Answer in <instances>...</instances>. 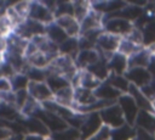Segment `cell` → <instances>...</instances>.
Instances as JSON below:
<instances>
[{
  "instance_id": "obj_1",
  "label": "cell",
  "mask_w": 155,
  "mask_h": 140,
  "mask_svg": "<svg viewBox=\"0 0 155 140\" xmlns=\"http://www.w3.org/2000/svg\"><path fill=\"white\" fill-rule=\"evenodd\" d=\"M47 73H54V74H61L65 77L67 79L71 80L73 77L76 74L79 68L75 65V61L73 57L67 56V55H58L46 68Z\"/></svg>"
},
{
  "instance_id": "obj_2",
  "label": "cell",
  "mask_w": 155,
  "mask_h": 140,
  "mask_svg": "<svg viewBox=\"0 0 155 140\" xmlns=\"http://www.w3.org/2000/svg\"><path fill=\"white\" fill-rule=\"evenodd\" d=\"M134 28V23L119 17H104L103 18V30L114 35L126 37Z\"/></svg>"
},
{
  "instance_id": "obj_3",
  "label": "cell",
  "mask_w": 155,
  "mask_h": 140,
  "mask_svg": "<svg viewBox=\"0 0 155 140\" xmlns=\"http://www.w3.org/2000/svg\"><path fill=\"white\" fill-rule=\"evenodd\" d=\"M28 18L36 21L44 26H48L54 22L53 12L44 4V1H30Z\"/></svg>"
},
{
  "instance_id": "obj_4",
  "label": "cell",
  "mask_w": 155,
  "mask_h": 140,
  "mask_svg": "<svg viewBox=\"0 0 155 140\" xmlns=\"http://www.w3.org/2000/svg\"><path fill=\"white\" fill-rule=\"evenodd\" d=\"M120 41H121V37L119 35H114V34H110L108 32H102L98 40H97V45H96V49L104 55V57L107 60H109V57L117 52L119 50V45H120Z\"/></svg>"
},
{
  "instance_id": "obj_5",
  "label": "cell",
  "mask_w": 155,
  "mask_h": 140,
  "mask_svg": "<svg viewBox=\"0 0 155 140\" xmlns=\"http://www.w3.org/2000/svg\"><path fill=\"white\" fill-rule=\"evenodd\" d=\"M99 116L102 118V122L103 124L108 125L109 128L111 129H115V128H120L122 127L124 124H126V121H125V117L122 114V111L120 108V106L117 105V102L103 108L101 112H99Z\"/></svg>"
},
{
  "instance_id": "obj_6",
  "label": "cell",
  "mask_w": 155,
  "mask_h": 140,
  "mask_svg": "<svg viewBox=\"0 0 155 140\" xmlns=\"http://www.w3.org/2000/svg\"><path fill=\"white\" fill-rule=\"evenodd\" d=\"M117 105L120 106V108L122 111L126 124H128L131 127H134L137 116L139 113V108H138L137 103L134 102L133 97L130 94H122L117 99Z\"/></svg>"
},
{
  "instance_id": "obj_7",
  "label": "cell",
  "mask_w": 155,
  "mask_h": 140,
  "mask_svg": "<svg viewBox=\"0 0 155 140\" xmlns=\"http://www.w3.org/2000/svg\"><path fill=\"white\" fill-rule=\"evenodd\" d=\"M46 30V26L33 21L30 18H25L18 27L15 28L13 33H16L17 35H19L21 38L25 39V40H30L31 38L40 35V34H45Z\"/></svg>"
},
{
  "instance_id": "obj_8",
  "label": "cell",
  "mask_w": 155,
  "mask_h": 140,
  "mask_svg": "<svg viewBox=\"0 0 155 140\" xmlns=\"http://www.w3.org/2000/svg\"><path fill=\"white\" fill-rule=\"evenodd\" d=\"M34 117H38L45 125L46 128L50 130V133H56V131H61L63 129H67L69 125L65 123L64 119H62L59 116L52 113V112H48L46 110H44L42 107L38 111V113L34 116Z\"/></svg>"
},
{
  "instance_id": "obj_9",
  "label": "cell",
  "mask_w": 155,
  "mask_h": 140,
  "mask_svg": "<svg viewBox=\"0 0 155 140\" xmlns=\"http://www.w3.org/2000/svg\"><path fill=\"white\" fill-rule=\"evenodd\" d=\"M27 90L29 96L40 103H44L53 99V94L45 82H29Z\"/></svg>"
},
{
  "instance_id": "obj_10",
  "label": "cell",
  "mask_w": 155,
  "mask_h": 140,
  "mask_svg": "<svg viewBox=\"0 0 155 140\" xmlns=\"http://www.w3.org/2000/svg\"><path fill=\"white\" fill-rule=\"evenodd\" d=\"M17 122L24 127L27 134H36V135H41L45 138L51 135L50 130L38 117H23L22 116Z\"/></svg>"
},
{
  "instance_id": "obj_11",
  "label": "cell",
  "mask_w": 155,
  "mask_h": 140,
  "mask_svg": "<svg viewBox=\"0 0 155 140\" xmlns=\"http://www.w3.org/2000/svg\"><path fill=\"white\" fill-rule=\"evenodd\" d=\"M102 125H103V122L99 116V112H93V113L86 114V118L80 128L81 140H87L88 138H91Z\"/></svg>"
},
{
  "instance_id": "obj_12",
  "label": "cell",
  "mask_w": 155,
  "mask_h": 140,
  "mask_svg": "<svg viewBox=\"0 0 155 140\" xmlns=\"http://www.w3.org/2000/svg\"><path fill=\"white\" fill-rule=\"evenodd\" d=\"M125 77L127 78V80L137 86V88H143L144 85H147L150 80H151V75L149 73V71L147 68L143 67H133V68H128L125 73Z\"/></svg>"
},
{
  "instance_id": "obj_13",
  "label": "cell",
  "mask_w": 155,
  "mask_h": 140,
  "mask_svg": "<svg viewBox=\"0 0 155 140\" xmlns=\"http://www.w3.org/2000/svg\"><path fill=\"white\" fill-rule=\"evenodd\" d=\"M92 9L103 16H109L113 15L121 9H124L127 5V1L122 0H104V1H92L91 2Z\"/></svg>"
},
{
  "instance_id": "obj_14",
  "label": "cell",
  "mask_w": 155,
  "mask_h": 140,
  "mask_svg": "<svg viewBox=\"0 0 155 140\" xmlns=\"http://www.w3.org/2000/svg\"><path fill=\"white\" fill-rule=\"evenodd\" d=\"M101 58V52L97 49H90V50H80L75 57V65L79 69H87L96 62H98Z\"/></svg>"
},
{
  "instance_id": "obj_15",
  "label": "cell",
  "mask_w": 155,
  "mask_h": 140,
  "mask_svg": "<svg viewBox=\"0 0 155 140\" xmlns=\"http://www.w3.org/2000/svg\"><path fill=\"white\" fill-rule=\"evenodd\" d=\"M54 22L67 33L69 38H79L81 33L80 22L74 16H62L57 17Z\"/></svg>"
},
{
  "instance_id": "obj_16",
  "label": "cell",
  "mask_w": 155,
  "mask_h": 140,
  "mask_svg": "<svg viewBox=\"0 0 155 140\" xmlns=\"http://www.w3.org/2000/svg\"><path fill=\"white\" fill-rule=\"evenodd\" d=\"M103 18H104V16L102 13L91 9V11L87 13V16L80 22L81 33H85V32H88V30L103 29Z\"/></svg>"
},
{
  "instance_id": "obj_17",
  "label": "cell",
  "mask_w": 155,
  "mask_h": 140,
  "mask_svg": "<svg viewBox=\"0 0 155 140\" xmlns=\"http://www.w3.org/2000/svg\"><path fill=\"white\" fill-rule=\"evenodd\" d=\"M108 68L111 74L125 75L128 69V58L120 52H115L108 60Z\"/></svg>"
},
{
  "instance_id": "obj_18",
  "label": "cell",
  "mask_w": 155,
  "mask_h": 140,
  "mask_svg": "<svg viewBox=\"0 0 155 140\" xmlns=\"http://www.w3.org/2000/svg\"><path fill=\"white\" fill-rule=\"evenodd\" d=\"M143 12H144L143 7H139V6H136V5L127 2V5L124 9H121L120 11H117L113 15H109V16H104V17H119V18L126 19L128 22L136 23L138 21V18L143 15Z\"/></svg>"
},
{
  "instance_id": "obj_19",
  "label": "cell",
  "mask_w": 155,
  "mask_h": 140,
  "mask_svg": "<svg viewBox=\"0 0 155 140\" xmlns=\"http://www.w3.org/2000/svg\"><path fill=\"white\" fill-rule=\"evenodd\" d=\"M93 93L98 100H104L110 102H117V99L122 95L117 89H115L107 82H103Z\"/></svg>"
},
{
  "instance_id": "obj_20",
  "label": "cell",
  "mask_w": 155,
  "mask_h": 140,
  "mask_svg": "<svg viewBox=\"0 0 155 140\" xmlns=\"http://www.w3.org/2000/svg\"><path fill=\"white\" fill-rule=\"evenodd\" d=\"M127 94H130V95L133 97V100H134V102L137 103L139 111L142 110V111H148V112L155 113V108H154V106H153V102L145 97V95L140 91L139 88H137V86H134V85L131 84Z\"/></svg>"
},
{
  "instance_id": "obj_21",
  "label": "cell",
  "mask_w": 155,
  "mask_h": 140,
  "mask_svg": "<svg viewBox=\"0 0 155 140\" xmlns=\"http://www.w3.org/2000/svg\"><path fill=\"white\" fill-rule=\"evenodd\" d=\"M134 127L149 131L151 134H155V113L140 110L137 116Z\"/></svg>"
},
{
  "instance_id": "obj_22",
  "label": "cell",
  "mask_w": 155,
  "mask_h": 140,
  "mask_svg": "<svg viewBox=\"0 0 155 140\" xmlns=\"http://www.w3.org/2000/svg\"><path fill=\"white\" fill-rule=\"evenodd\" d=\"M151 57V51L148 47H143L140 51L133 54L132 56L127 57L128 58V68H133V67H143L147 68L149 65Z\"/></svg>"
},
{
  "instance_id": "obj_23",
  "label": "cell",
  "mask_w": 155,
  "mask_h": 140,
  "mask_svg": "<svg viewBox=\"0 0 155 140\" xmlns=\"http://www.w3.org/2000/svg\"><path fill=\"white\" fill-rule=\"evenodd\" d=\"M94 93L92 90H87L84 88H75L74 89V105L78 106H88L97 101Z\"/></svg>"
},
{
  "instance_id": "obj_24",
  "label": "cell",
  "mask_w": 155,
  "mask_h": 140,
  "mask_svg": "<svg viewBox=\"0 0 155 140\" xmlns=\"http://www.w3.org/2000/svg\"><path fill=\"white\" fill-rule=\"evenodd\" d=\"M22 117L21 112L11 103L0 101V121L5 123L17 122Z\"/></svg>"
},
{
  "instance_id": "obj_25",
  "label": "cell",
  "mask_w": 155,
  "mask_h": 140,
  "mask_svg": "<svg viewBox=\"0 0 155 140\" xmlns=\"http://www.w3.org/2000/svg\"><path fill=\"white\" fill-rule=\"evenodd\" d=\"M45 83L51 89L52 94H56L57 91H59V90H62L64 88L71 86L69 79H67L65 77H63L61 74H54V73H47Z\"/></svg>"
},
{
  "instance_id": "obj_26",
  "label": "cell",
  "mask_w": 155,
  "mask_h": 140,
  "mask_svg": "<svg viewBox=\"0 0 155 140\" xmlns=\"http://www.w3.org/2000/svg\"><path fill=\"white\" fill-rule=\"evenodd\" d=\"M45 34H46V37H47L52 43H54V44L58 45V46L62 45V44L69 38V37L67 35V33H65L56 22H53V23L46 26Z\"/></svg>"
},
{
  "instance_id": "obj_27",
  "label": "cell",
  "mask_w": 155,
  "mask_h": 140,
  "mask_svg": "<svg viewBox=\"0 0 155 140\" xmlns=\"http://www.w3.org/2000/svg\"><path fill=\"white\" fill-rule=\"evenodd\" d=\"M88 72H91L96 78H98L101 82H105L107 78L109 77L110 72L108 68V60L104 57L103 54H101V58L98 62H96L94 65H92L91 67L87 68Z\"/></svg>"
},
{
  "instance_id": "obj_28",
  "label": "cell",
  "mask_w": 155,
  "mask_h": 140,
  "mask_svg": "<svg viewBox=\"0 0 155 140\" xmlns=\"http://www.w3.org/2000/svg\"><path fill=\"white\" fill-rule=\"evenodd\" d=\"M53 101L61 106L71 108L74 105V88L68 86V88H64V89L57 91L56 94H53Z\"/></svg>"
},
{
  "instance_id": "obj_29",
  "label": "cell",
  "mask_w": 155,
  "mask_h": 140,
  "mask_svg": "<svg viewBox=\"0 0 155 140\" xmlns=\"http://www.w3.org/2000/svg\"><path fill=\"white\" fill-rule=\"evenodd\" d=\"M143 35V46L150 47L155 44V17L147 22L142 28H139Z\"/></svg>"
},
{
  "instance_id": "obj_30",
  "label": "cell",
  "mask_w": 155,
  "mask_h": 140,
  "mask_svg": "<svg viewBox=\"0 0 155 140\" xmlns=\"http://www.w3.org/2000/svg\"><path fill=\"white\" fill-rule=\"evenodd\" d=\"M136 135V128L128 124H124L120 128L111 129L110 140H133Z\"/></svg>"
},
{
  "instance_id": "obj_31",
  "label": "cell",
  "mask_w": 155,
  "mask_h": 140,
  "mask_svg": "<svg viewBox=\"0 0 155 140\" xmlns=\"http://www.w3.org/2000/svg\"><path fill=\"white\" fill-rule=\"evenodd\" d=\"M107 83H109L111 86H114L115 89H117L121 94H127L131 83L127 80V78L125 75H117V74H109V77L105 80Z\"/></svg>"
},
{
  "instance_id": "obj_32",
  "label": "cell",
  "mask_w": 155,
  "mask_h": 140,
  "mask_svg": "<svg viewBox=\"0 0 155 140\" xmlns=\"http://www.w3.org/2000/svg\"><path fill=\"white\" fill-rule=\"evenodd\" d=\"M59 47V54L61 55H67L70 56L75 60L78 52L80 51L79 49V40L78 38H68L62 45L58 46Z\"/></svg>"
},
{
  "instance_id": "obj_33",
  "label": "cell",
  "mask_w": 155,
  "mask_h": 140,
  "mask_svg": "<svg viewBox=\"0 0 155 140\" xmlns=\"http://www.w3.org/2000/svg\"><path fill=\"white\" fill-rule=\"evenodd\" d=\"M50 138L52 140H81V133L79 129L68 127L67 129H63L61 131L52 133Z\"/></svg>"
},
{
  "instance_id": "obj_34",
  "label": "cell",
  "mask_w": 155,
  "mask_h": 140,
  "mask_svg": "<svg viewBox=\"0 0 155 140\" xmlns=\"http://www.w3.org/2000/svg\"><path fill=\"white\" fill-rule=\"evenodd\" d=\"M27 61H28V63H29L31 67L40 68V69H46V68L50 66V63L52 62V60H51L48 56H46L45 54H42V52H40V51H38V52H35L34 55L29 56V57L27 58Z\"/></svg>"
},
{
  "instance_id": "obj_35",
  "label": "cell",
  "mask_w": 155,
  "mask_h": 140,
  "mask_svg": "<svg viewBox=\"0 0 155 140\" xmlns=\"http://www.w3.org/2000/svg\"><path fill=\"white\" fill-rule=\"evenodd\" d=\"M143 47H144V46H139V45H137V44L132 43L131 40H128L127 38H125V37H124V38H121V41H120V45H119V50H117V52H120V54L125 55L126 57H130V56H132L133 54H136V52L140 51Z\"/></svg>"
},
{
  "instance_id": "obj_36",
  "label": "cell",
  "mask_w": 155,
  "mask_h": 140,
  "mask_svg": "<svg viewBox=\"0 0 155 140\" xmlns=\"http://www.w3.org/2000/svg\"><path fill=\"white\" fill-rule=\"evenodd\" d=\"M73 6H74V17L79 22H81L92 9V5L90 1H82V0L73 1Z\"/></svg>"
},
{
  "instance_id": "obj_37",
  "label": "cell",
  "mask_w": 155,
  "mask_h": 140,
  "mask_svg": "<svg viewBox=\"0 0 155 140\" xmlns=\"http://www.w3.org/2000/svg\"><path fill=\"white\" fill-rule=\"evenodd\" d=\"M53 13H54V19L62 16H74L73 1H57Z\"/></svg>"
},
{
  "instance_id": "obj_38",
  "label": "cell",
  "mask_w": 155,
  "mask_h": 140,
  "mask_svg": "<svg viewBox=\"0 0 155 140\" xmlns=\"http://www.w3.org/2000/svg\"><path fill=\"white\" fill-rule=\"evenodd\" d=\"M11 80V84H12V90L16 93V91H19V90H27L28 89V85H29V79L25 74L23 73H16L15 75H12L10 78Z\"/></svg>"
},
{
  "instance_id": "obj_39",
  "label": "cell",
  "mask_w": 155,
  "mask_h": 140,
  "mask_svg": "<svg viewBox=\"0 0 155 140\" xmlns=\"http://www.w3.org/2000/svg\"><path fill=\"white\" fill-rule=\"evenodd\" d=\"M23 74H25L30 82H45L46 77H47V71L46 69L35 68V67H31L29 65Z\"/></svg>"
},
{
  "instance_id": "obj_40",
  "label": "cell",
  "mask_w": 155,
  "mask_h": 140,
  "mask_svg": "<svg viewBox=\"0 0 155 140\" xmlns=\"http://www.w3.org/2000/svg\"><path fill=\"white\" fill-rule=\"evenodd\" d=\"M12 32H13V26L11 24L5 12L0 13V38H7Z\"/></svg>"
},
{
  "instance_id": "obj_41",
  "label": "cell",
  "mask_w": 155,
  "mask_h": 140,
  "mask_svg": "<svg viewBox=\"0 0 155 140\" xmlns=\"http://www.w3.org/2000/svg\"><path fill=\"white\" fill-rule=\"evenodd\" d=\"M111 139V128L103 124L91 138L87 140H110Z\"/></svg>"
},
{
  "instance_id": "obj_42",
  "label": "cell",
  "mask_w": 155,
  "mask_h": 140,
  "mask_svg": "<svg viewBox=\"0 0 155 140\" xmlns=\"http://www.w3.org/2000/svg\"><path fill=\"white\" fill-rule=\"evenodd\" d=\"M15 11L23 18H28V13H29V6H30V1H18L12 4Z\"/></svg>"
},
{
  "instance_id": "obj_43",
  "label": "cell",
  "mask_w": 155,
  "mask_h": 140,
  "mask_svg": "<svg viewBox=\"0 0 155 140\" xmlns=\"http://www.w3.org/2000/svg\"><path fill=\"white\" fill-rule=\"evenodd\" d=\"M28 99H29L28 90H19V91H16V93H15V106H16V108H17L18 111H21Z\"/></svg>"
},
{
  "instance_id": "obj_44",
  "label": "cell",
  "mask_w": 155,
  "mask_h": 140,
  "mask_svg": "<svg viewBox=\"0 0 155 140\" xmlns=\"http://www.w3.org/2000/svg\"><path fill=\"white\" fill-rule=\"evenodd\" d=\"M140 91L145 95V97L148 100H150L153 102L155 100V79H151L147 85L140 88Z\"/></svg>"
},
{
  "instance_id": "obj_45",
  "label": "cell",
  "mask_w": 155,
  "mask_h": 140,
  "mask_svg": "<svg viewBox=\"0 0 155 140\" xmlns=\"http://www.w3.org/2000/svg\"><path fill=\"white\" fill-rule=\"evenodd\" d=\"M133 140H155V134H151V133L145 131L143 129L136 128V135H134Z\"/></svg>"
},
{
  "instance_id": "obj_46",
  "label": "cell",
  "mask_w": 155,
  "mask_h": 140,
  "mask_svg": "<svg viewBox=\"0 0 155 140\" xmlns=\"http://www.w3.org/2000/svg\"><path fill=\"white\" fill-rule=\"evenodd\" d=\"M11 91H13V90H12L11 80H10L8 78L0 77V96H1V95H4V94L11 93Z\"/></svg>"
},
{
  "instance_id": "obj_47",
  "label": "cell",
  "mask_w": 155,
  "mask_h": 140,
  "mask_svg": "<svg viewBox=\"0 0 155 140\" xmlns=\"http://www.w3.org/2000/svg\"><path fill=\"white\" fill-rule=\"evenodd\" d=\"M12 135H13V131L8 127L6 125L0 127V140H10Z\"/></svg>"
},
{
  "instance_id": "obj_48",
  "label": "cell",
  "mask_w": 155,
  "mask_h": 140,
  "mask_svg": "<svg viewBox=\"0 0 155 140\" xmlns=\"http://www.w3.org/2000/svg\"><path fill=\"white\" fill-rule=\"evenodd\" d=\"M147 69L149 71V73L151 75V79H155V55L154 54H151V57H150V61H149V65H148Z\"/></svg>"
},
{
  "instance_id": "obj_49",
  "label": "cell",
  "mask_w": 155,
  "mask_h": 140,
  "mask_svg": "<svg viewBox=\"0 0 155 140\" xmlns=\"http://www.w3.org/2000/svg\"><path fill=\"white\" fill-rule=\"evenodd\" d=\"M45 136L41 135H36V134H25L23 140H45Z\"/></svg>"
},
{
  "instance_id": "obj_50",
  "label": "cell",
  "mask_w": 155,
  "mask_h": 140,
  "mask_svg": "<svg viewBox=\"0 0 155 140\" xmlns=\"http://www.w3.org/2000/svg\"><path fill=\"white\" fill-rule=\"evenodd\" d=\"M1 125H5V123H4V122H1V121H0V127H1Z\"/></svg>"
},
{
  "instance_id": "obj_51",
  "label": "cell",
  "mask_w": 155,
  "mask_h": 140,
  "mask_svg": "<svg viewBox=\"0 0 155 140\" xmlns=\"http://www.w3.org/2000/svg\"><path fill=\"white\" fill-rule=\"evenodd\" d=\"M45 140H52V139H51V138H50V136H47V138H46V139H45Z\"/></svg>"
}]
</instances>
